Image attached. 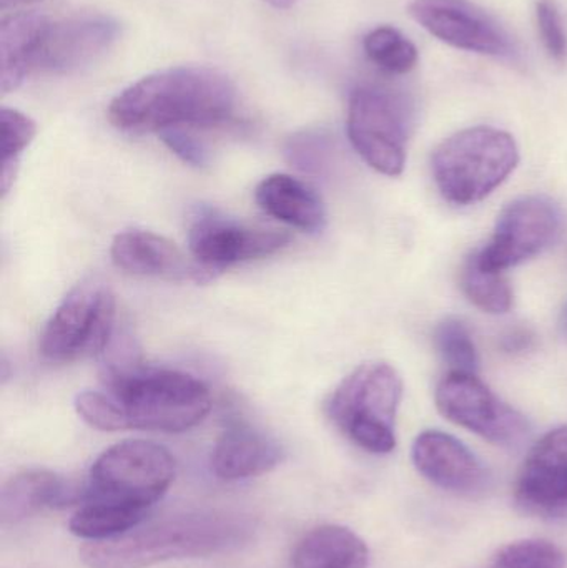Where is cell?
<instances>
[{"mask_svg":"<svg viewBox=\"0 0 567 568\" xmlns=\"http://www.w3.org/2000/svg\"><path fill=\"white\" fill-rule=\"evenodd\" d=\"M409 13L423 29L455 49L482 55H515L512 37L469 0H413Z\"/></svg>","mask_w":567,"mask_h":568,"instance_id":"7c38bea8","label":"cell"},{"mask_svg":"<svg viewBox=\"0 0 567 568\" xmlns=\"http://www.w3.org/2000/svg\"><path fill=\"white\" fill-rule=\"evenodd\" d=\"M436 406L446 419L496 446H522L531 430L528 419L503 403L476 374H446L436 389Z\"/></svg>","mask_w":567,"mask_h":568,"instance_id":"30bf717a","label":"cell"},{"mask_svg":"<svg viewBox=\"0 0 567 568\" xmlns=\"http://www.w3.org/2000/svg\"><path fill=\"white\" fill-rule=\"evenodd\" d=\"M232 80L210 67H175L143 77L112 100L109 120L126 133H162L225 123L235 112Z\"/></svg>","mask_w":567,"mask_h":568,"instance_id":"6da1fadb","label":"cell"},{"mask_svg":"<svg viewBox=\"0 0 567 568\" xmlns=\"http://www.w3.org/2000/svg\"><path fill=\"white\" fill-rule=\"evenodd\" d=\"M533 341H535V337H533L529 331H513V333L503 341V347L509 351V353H523V351L529 349V347L533 346Z\"/></svg>","mask_w":567,"mask_h":568,"instance_id":"f546056e","label":"cell"},{"mask_svg":"<svg viewBox=\"0 0 567 568\" xmlns=\"http://www.w3.org/2000/svg\"><path fill=\"white\" fill-rule=\"evenodd\" d=\"M30 2H37V0H0V7H2V10H7L10 7H19Z\"/></svg>","mask_w":567,"mask_h":568,"instance_id":"1f68e13d","label":"cell"},{"mask_svg":"<svg viewBox=\"0 0 567 568\" xmlns=\"http://www.w3.org/2000/svg\"><path fill=\"white\" fill-rule=\"evenodd\" d=\"M412 459L426 480L462 497L483 496L492 487V474L462 440L442 430H425L413 443Z\"/></svg>","mask_w":567,"mask_h":568,"instance_id":"5bb4252c","label":"cell"},{"mask_svg":"<svg viewBox=\"0 0 567 568\" xmlns=\"http://www.w3.org/2000/svg\"><path fill=\"white\" fill-rule=\"evenodd\" d=\"M146 514L110 504L83 503L69 520L72 536L89 542L115 539L145 523Z\"/></svg>","mask_w":567,"mask_h":568,"instance_id":"7402d4cb","label":"cell"},{"mask_svg":"<svg viewBox=\"0 0 567 568\" xmlns=\"http://www.w3.org/2000/svg\"><path fill=\"white\" fill-rule=\"evenodd\" d=\"M288 243L285 232L253 229L212 212L196 216L189 232L192 258L210 278L240 263L275 255Z\"/></svg>","mask_w":567,"mask_h":568,"instance_id":"8fae6325","label":"cell"},{"mask_svg":"<svg viewBox=\"0 0 567 568\" xmlns=\"http://www.w3.org/2000/svg\"><path fill=\"white\" fill-rule=\"evenodd\" d=\"M255 532L252 517L196 510L136 527L115 539L85 544L79 556L89 568H150L235 552L252 542Z\"/></svg>","mask_w":567,"mask_h":568,"instance_id":"7a4b0ae2","label":"cell"},{"mask_svg":"<svg viewBox=\"0 0 567 568\" xmlns=\"http://www.w3.org/2000/svg\"><path fill=\"white\" fill-rule=\"evenodd\" d=\"M119 36V22L100 13L50 22L37 53L36 70L55 75L79 72L97 62Z\"/></svg>","mask_w":567,"mask_h":568,"instance_id":"4fadbf2b","label":"cell"},{"mask_svg":"<svg viewBox=\"0 0 567 568\" xmlns=\"http://www.w3.org/2000/svg\"><path fill=\"white\" fill-rule=\"evenodd\" d=\"M563 223L565 215L555 200L519 196L503 210L492 240L476 258L485 268L505 273L548 250L561 235Z\"/></svg>","mask_w":567,"mask_h":568,"instance_id":"9c48e42d","label":"cell"},{"mask_svg":"<svg viewBox=\"0 0 567 568\" xmlns=\"http://www.w3.org/2000/svg\"><path fill=\"white\" fill-rule=\"evenodd\" d=\"M462 290L479 310L505 314L513 307V290L502 272L485 268L473 253L462 270Z\"/></svg>","mask_w":567,"mask_h":568,"instance_id":"603a6c76","label":"cell"},{"mask_svg":"<svg viewBox=\"0 0 567 568\" xmlns=\"http://www.w3.org/2000/svg\"><path fill=\"white\" fill-rule=\"evenodd\" d=\"M85 486L67 480L47 469L16 474L0 490V520L3 526L19 524L43 510H60L83 503Z\"/></svg>","mask_w":567,"mask_h":568,"instance_id":"e0dca14e","label":"cell"},{"mask_svg":"<svg viewBox=\"0 0 567 568\" xmlns=\"http://www.w3.org/2000/svg\"><path fill=\"white\" fill-rule=\"evenodd\" d=\"M103 384L115 403L120 430L179 434L212 409L209 387L192 374L145 367L132 354L107 361Z\"/></svg>","mask_w":567,"mask_h":568,"instance_id":"3957f363","label":"cell"},{"mask_svg":"<svg viewBox=\"0 0 567 568\" xmlns=\"http://www.w3.org/2000/svg\"><path fill=\"white\" fill-rule=\"evenodd\" d=\"M0 129H2V173H0V186L2 196L12 189L19 170L20 156L23 150L32 143L37 133L36 122L19 110H0Z\"/></svg>","mask_w":567,"mask_h":568,"instance_id":"d4e9b609","label":"cell"},{"mask_svg":"<svg viewBox=\"0 0 567 568\" xmlns=\"http://www.w3.org/2000/svg\"><path fill=\"white\" fill-rule=\"evenodd\" d=\"M255 200L266 215L305 233H320L326 226L325 203L318 193L295 176L273 173L259 183Z\"/></svg>","mask_w":567,"mask_h":568,"instance_id":"d6986e66","label":"cell"},{"mask_svg":"<svg viewBox=\"0 0 567 568\" xmlns=\"http://www.w3.org/2000/svg\"><path fill=\"white\" fill-rule=\"evenodd\" d=\"M285 450L279 440L249 424L226 427L212 450L213 474L226 483L263 476L280 466Z\"/></svg>","mask_w":567,"mask_h":568,"instance_id":"ac0fdd59","label":"cell"},{"mask_svg":"<svg viewBox=\"0 0 567 568\" xmlns=\"http://www.w3.org/2000/svg\"><path fill=\"white\" fill-rule=\"evenodd\" d=\"M266 2L275 7V9H290V7L295 6L298 0H266Z\"/></svg>","mask_w":567,"mask_h":568,"instance_id":"4dcf8cb0","label":"cell"},{"mask_svg":"<svg viewBox=\"0 0 567 568\" xmlns=\"http://www.w3.org/2000/svg\"><path fill=\"white\" fill-rule=\"evenodd\" d=\"M160 139L175 155H179L183 162L190 163V165L203 166L209 160L205 146L183 129L166 130V132L160 133Z\"/></svg>","mask_w":567,"mask_h":568,"instance_id":"f1b7e54d","label":"cell"},{"mask_svg":"<svg viewBox=\"0 0 567 568\" xmlns=\"http://www.w3.org/2000/svg\"><path fill=\"white\" fill-rule=\"evenodd\" d=\"M175 474V457L166 447L152 440H122L97 457L83 484V503L110 504L149 514L169 493Z\"/></svg>","mask_w":567,"mask_h":568,"instance_id":"8992f818","label":"cell"},{"mask_svg":"<svg viewBox=\"0 0 567 568\" xmlns=\"http://www.w3.org/2000/svg\"><path fill=\"white\" fill-rule=\"evenodd\" d=\"M559 326H561L563 334H565V336H567V304H566L565 311H563L561 324H559Z\"/></svg>","mask_w":567,"mask_h":568,"instance_id":"d6a6232c","label":"cell"},{"mask_svg":"<svg viewBox=\"0 0 567 568\" xmlns=\"http://www.w3.org/2000/svg\"><path fill=\"white\" fill-rule=\"evenodd\" d=\"M536 23L546 52L556 62H565L567 57V33L563 23L561 12L555 0L536 2Z\"/></svg>","mask_w":567,"mask_h":568,"instance_id":"83f0119b","label":"cell"},{"mask_svg":"<svg viewBox=\"0 0 567 568\" xmlns=\"http://www.w3.org/2000/svg\"><path fill=\"white\" fill-rule=\"evenodd\" d=\"M402 397L398 371L383 361H369L336 386L326 400V416L366 453L389 454L396 447V414Z\"/></svg>","mask_w":567,"mask_h":568,"instance_id":"5b68a950","label":"cell"},{"mask_svg":"<svg viewBox=\"0 0 567 568\" xmlns=\"http://www.w3.org/2000/svg\"><path fill=\"white\" fill-rule=\"evenodd\" d=\"M50 20L36 12H19L0 23V89L3 95L22 85L36 70L37 53Z\"/></svg>","mask_w":567,"mask_h":568,"instance_id":"ffe728a7","label":"cell"},{"mask_svg":"<svg viewBox=\"0 0 567 568\" xmlns=\"http://www.w3.org/2000/svg\"><path fill=\"white\" fill-rule=\"evenodd\" d=\"M115 316V296L105 283L77 284L45 324L40 354L62 364L103 356L112 343Z\"/></svg>","mask_w":567,"mask_h":568,"instance_id":"52a82bcc","label":"cell"},{"mask_svg":"<svg viewBox=\"0 0 567 568\" xmlns=\"http://www.w3.org/2000/svg\"><path fill=\"white\" fill-rule=\"evenodd\" d=\"M369 549L348 527H315L296 542L293 568H368Z\"/></svg>","mask_w":567,"mask_h":568,"instance_id":"44dd1931","label":"cell"},{"mask_svg":"<svg viewBox=\"0 0 567 568\" xmlns=\"http://www.w3.org/2000/svg\"><path fill=\"white\" fill-rule=\"evenodd\" d=\"M366 57L389 75H405L418 63V49L395 27L372 30L363 40Z\"/></svg>","mask_w":567,"mask_h":568,"instance_id":"cb8c5ba5","label":"cell"},{"mask_svg":"<svg viewBox=\"0 0 567 568\" xmlns=\"http://www.w3.org/2000/svg\"><path fill=\"white\" fill-rule=\"evenodd\" d=\"M435 346L448 364L449 373L476 374L479 367L478 351L472 333L463 321L446 317L435 329Z\"/></svg>","mask_w":567,"mask_h":568,"instance_id":"484cf974","label":"cell"},{"mask_svg":"<svg viewBox=\"0 0 567 568\" xmlns=\"http://www.w3.org/2000/svg\"><path fill=\"white\" fill-rule=\"evenodd\" d=\"M516 500L529 513L555 514L567 507V426L549 430L529 450L518 480Z\"/></svg>","mask_w":567,"mask_h":568,"instance_id":"9a60e30c","label":"cell"},{"mask_svg":"<svg viewBox=\"0 0 567 568\" xmlns=\"http://www.w3.org/2000/svg\"><path fill=\"white\" fill-rule=\"evenodd\" d=\"M565 554L548 540H522L509 544L496 557L492 568H565Z\"/></svg>","mask_w":567,"mask_h":568,"instance_id":"4316f807","label":"cell"},{"mask_svg":"<svg viewBox=\"0 0 567 568\" xmlns=\"http://www.w3.org/2000/svg\"><path fill=\"white\" fill-rule=\"evenodd\" d=\"M519 163L515 139L495 126H472L436 146L433 176L446 202L468 206L492 195Z\"/></svg>","mask_w":567,"mask_h":568,"instance_id":"277c9868","label":"cell"},{"mask_svg":"<svg viewBox=\"0 0 567 568\" xmlns=\"http://www.w3.org/2000/svg\"><path fill=\"white\" fill-rule=\"evenodd\" d=\"M412 129V105L402 93L383 87L353 90L346 130L353 149L376 172L402 175Z\"/></svg>","mask_w":567,"mask_h":568,"instance_id":"ba28073f","label":"cell"},{"mask_svg":"<svg viewBox=\"0 0 567 568\" xmlns=\"http://www.w3.org/2000/svg\"><path fill=\"white\" fill-rule=\"evenodd\" d=\"M113 265L130 275L166 282H209V275L186 258L185 253L165 236L145 230H129L113 239Z\"/></svg>","mask_w":567,"mask_h":568,"instance_id":"2e32d148","label":"cell"}]
</instances>
